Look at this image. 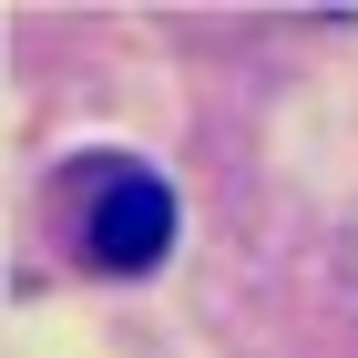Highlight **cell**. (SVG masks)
<instances>
[{"label": "cell", "mask_w": 358, "mask_h": 358, "mask_svg": "<svg viewBox=\"0 0 358 358\" xmlns=\"http://www.w3.org/2000/svg\"><path fill=\"white\" fill-rule=\"evenodd\" d=\"M164 246H174V194L154 185V174H113L103 205H92V256L134 276V266H154Z\"/></svg>", "instance_id": "1"}]
</instances>
